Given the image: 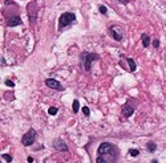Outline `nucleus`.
I'll return each mask as SVG.
<instances>
[{
    "mask_svg": "<svg viewBox=\"0 0 166 163\" xmlns=\"http://www.w3.org/2000/svg\"><path fill=\"white\" fill-rule=\"evenodd\" d=\"M76 21V15L73 12H65L60 16V25H58V29H63L64 27H69L71 24H73Z\"/></svg>",
    "mask_w": 166,
    "mask_h": 163,
    "instance_id": "1",
    "label": "nucleus"
},
{
    "mask_svg": "<svg viewBox=\"0 0 166 163\" xmlns=\"http://www.w3.org/2000/svg\"><path fill=\"white\" fill-rule=\"evenodd\" d=\"M81 58H83V62H84V68H85L86 72H89L92 68V62L96 60H100V56L97 53H83Z\"/></svg>",
    "mask_w": 166,
    "mask_h": 163,
    "instance_id": "2",
    "label": "nucleus"
},
{
    "mask_svg": "<svg viewBox=\"0 0 166 163\" xmlns=\"http://www.w3.org/2000/svg\"><path fill=\"white\" fill-rule=\"evenodd\" d=\"M35 139H36V131H35V129H29V130L24 134L23 139H21V143H23L24 146H31L33 142H35Z\"/></svg>",
    "mask_w": 166,
    "mask_h": 163,
    "instance_id": "3",
    "label": "nucleus"
},
{
    "mask_svg": "<svg viewBox=\"0 0 166 163\" xmlns=\"http://www.w3.org/2000/svg\"><path fill=\"white\" fill-rule=\"evenodd\" d=\"M121 28L117 27V25H112L110 29H109V35L114 39L116 41H121L122 40V33H121Z\"/></svg>",
    "mask_w": 166,
    "mask_h": 163,
    "instance_id": "4",
    "label": "nucleus"
},
{
    "mask_svg": "<svg viewBox=\"0 0 166 163\" xmlns=\"http://www.w3.org/2000/svg\"><path fill=\"white\" fill-rule=\"evenodd\" d=\"M112 150H113V145H112V143H108V142H104L100 145V147H98V150H97V154L98 155H104V154H106V153H110Z\"/></svg>",
    "mask_w": 166,
    "mask_h": 163,
    "instance_id": "5",
    "label": "nucleus"
},
{
    "mask_svg": "<svg viewBox=\"0 0 166 163\" xmlns=\"http://www.w3.org/2000/svg\"><path fill=\"white\" fill-rule=\"evenodd\" d=\"M45 85L48 88L50 89H56V90H63V86H61V84L58 82L57 80H53V78H47L45 80Z\"/></svg>",
    "mask_w": 166,
    "mask_h": 163,
    "instance_id": "6",
    "label": "nucleus"
},
{
    "mask_svg": "<svg viewBox=\"0 0 166 163\" xmlns=\"http://www.w3.org/2000/svg\"><path fill=\"white\" fill-rule=\"evenodd\" d=\"M53 147H55L57 151H68V146H66V143L64 142L63 139H60V138L53 140Z\"/></svg>",
    "mask_w": 166,
    "mask_h": 163,
    "instance_id": "7",
    "label": "nucleus"
},
{
    "mask_svg": "<svg viewBox=\"0 0 166 163\" xmlns=\"http://www.w3.org/2000/svg\"><path fill=\"white\" fill-rule=\"evenodd\" d=\"M133 113H134V108H133V106H130L129 103H126V105L122 106V114H124V117L129 118Z\"/></svg>",
    "mask_w": 166,
    "mask_h": 163,
    "instance_id": "8",
    "label": "nucleus"
},
{
    "mask_svg": "<svg viewBox=\"0 0 166 163\" xmlns=\"http://www.w3.org/2000/svg\"><path fill=\"white\" fill-rule=\"evenodd\" d=\"M21 24H23V20H21L19 16L8 19V25H9V27H16V25H21Z\"/></svg>",
    "mask_w": 166,
    "mask_h": 163,
    "instance_id": "9",
    "label": "nucleus"
},
{
    "mask_svg": "<svg viewBox=\"0 0 166 163\" xmlns=\"http://www.w3.org/2000/svg\"><path fill=\"white\" fill-rule=\"evenodd\" d=\"M141 39H142V45L145 47V48H148L149 45H150V37H149L146 33H142Z\"/></svg>",
    "mask_w": 166,
    "mask_h": 163,
    "instance_id": "10",
    "label": "nucleus"
},
{
    "mask_svg": "<svg viewBox=\"0 0 166 163\" xmlns=\"http://www.w3.org/2000/svg\"><path fill=\"white\" fill-rule=\"evenodd\" d=\"M128 65H129V68H130V72H136L137 65H136L133 58H128Z\"/></svg>",
    "mask_w": 166,
    "mask_h": 163,
    "instance_id": "11",
    "label": "nucleus"
},
{
    "mask_svg": "<svg viewBox=\"0 0 166 163\" xmlns=\"http://www.w3.org/2000/svg\"><path fill=\"white\" fill-rule=\"evenodd\" d=\"M156 148H157V145L154 142H149L148 143V150L150 151V153H154L156 151Z\"/></svg>",
    "mask_w": 166,
    "mask_h": 163,
    "instance_id": "12",
    "label": "nucleus"
},
{
    "mask_svg": "<svg viewBox=\"0 0 166 163\" xmlns=\"http://www.w3.org/2000/svg\"><path fill=\"white\" fill-rule=\"evenodd\" d=\"M57 111H58V109L55 108V106H52V108L48 109V114H50V116H56V114H57Z\"/></svg>",
    "mask_w": 166,
    "mask_h": 163,
    "instance_id": "13",
    "label": "nucleus"
},
{
    "mask_svg": "<svg viewBox=\"0 0 166 163\" xmlns=\"http://www.w3.org/2000/svg\"><path fill=\"white\" fill-rule=\"evenodd\" d=\"M78 109H80V102H78L77 100L73 101V111H75V113H77Z\"/></svg>",
    "mask_w": 166,
    "mask_h": 163,
    "instance_id": "14",
    "label": "nucleus"
},
{
    "mask_svg": "<svg viewBox=\"0 0 166 163\" xmlns=\"http://www.w3.org/2000/svg\"><path fill=\"white\" fill-rule=\"evenodd\" d=\"M98 9H100V12L102 13V15H106V12H108L106 7H105V5H102V4H101V5H98Z\"/></svg>",
    "mask_w": 166,
    "mask_h": 163,
    "instance_id": "15",
    "label": "nucleus"
},
{
    "mask_svg": "<svg viewBox=\"0 0 166 163\" xmlns=\"http://www.w3.org/2000/svg\"><path fill=\"white\" fill-rule=\"evenodd\" d=\"M129 154H130V156H138L140 151H138V150H136V148H133V150L129 151Z\"/></svg>",
    "mask_w": 166,
    "mask_h": 163,
    "instance_id": "16",
    "label": "nucleus"
},
{
    "mask_svg": "<svg viewBox=\"0 0 166 163\" xmlns=\"http://www.w3.org/2000/svg\"><path fill=\"white\" fill-rule=\"evenodd\" d=\"M3 158H4L5 159V161H7L8 163H11V162H12V156H11V155H8V154H3Z\"/></svg>",
    "mask_w": 166,
    "mask_h": 163,
    "instance_id": "17",
    "label": "nucleus"
},
{
    "mask_svg": "<svg viewBox=\"0 0 166 163\" xmlns=\"http://www.w3.org/2000/svg\"><path fill=\"white\" fill-rule=\"evenodd\" d=\"M83 113L85 114L86 117H88L89 114H91V110H89V109H88V106H84V108H83Z\"/></svg>",
    "mask_w": 166,
    "mask_h": 163,
    "instance_id": "18",
    "label": "nucleus"
},
{
    "mask_svg": "<svg viewBox=\"0 0 166 163\" xmlns=\"http://www.w3.org/2000/svg\"><path fill=\"white\" fill-rule=\"evenodd\" d=\"M96 163H108L105 161V159L102 158V156H97V159H96Z\"/></svg>",
    "mask_w": 166,
    "mask_h": 163,
    "instance_id": "19",
    "label": "nucleus"
},
{
    "mask_svg": "<svg viewBox=\"0 0 166 163\" xmlns=\"http://www.w3.org/2000/svg\"><path fill=\"white\" fill-rule=\"evenodd\" d=\"M5 85H7V86H11V88H12V86H15V82H12L11 80H5Z\"/></svg>",
    "mask_w": 166,
    "mask_h": 163,
    "instance_id": "20",
    "label": "nucleus"
},
{
    "mask_svg": "<svg viewBox=\"0 0 166 163\" xmlns=\"http://www.w3.org/2000/svg\"><path fill=\"white\" fill-rule=\"evenodd\" d=\"M153 45H154V48H158L159 47V40H154L153 41Z\"/></svg>",
    "mask_w": 166,
    "mask_h": 163,
    "instance_id": "21",
    "label": "nucleus"
},
{
    "mask_svg": "<svg viewBox=\"0 0 166 163\" xmlns=\"http://www.w3.org/2000/svg\"><path fill=\"white\" fill-rule=\"evenodd\" d=\"M117 1H120V3H122V4H126V3L129 1V0H117Z\"/></svg>",
    "mask_w": 166,
    "mask_h": 163,
    "instance_id": "22",
    "label": "nucleus"
},
{
    "mask_svg": "<svg viewBox=\"0 0 166 163\" xmlns=\"http://www.w3.org/2000/svg\"><path fill=\"white\" fill-rule=\"evenodd\" d=\"M28 162H29V163L33 162V158H32V156H29V158H28Z\"/></svg>",
    "mask_w": 166,
    "mask_h": 163,
    "instance_id": "23",
    "label": "nucleus"
}]
</instances>
